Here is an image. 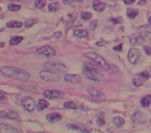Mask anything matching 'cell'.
I'll use <instances>...</instances> for the list:
<instances>
[{
	"instance_id": "6da1fadb",
	"label": "cell",
	"mask_w": 151,
	"mask_h": 133,
	"mask_svg": "<svg viewBox=\"0 0 151 133\" xmlns=\"http://www.w3.org/2000/svg\"><path fill=\"white\" fill-rule=\"evenodd\" d=\"M1 73L5 77L20 81H27L31 78L30 74L27 71L12 66L1 67Z\"/></svg>"
},
{
	"instance_id": "7a4b0ae2",
	"label": "cell",
	"mask_w": 151,
	"mask_h": 133,
	"mask_svg": "<svg viewBox=\"0 0 151 133\" xmlns=\"http://www.w3.org/2000/svg\"><path fill=\"white\" fill-rule=\"evenodd\" d=\"M83 73L87 78L95 82H101L104 79V75L101 70L90 63H85Z\"/></svg>"
},
{
	"instance_id": "3957f363",
	"label": "cell",
	"mask_w": 151,
	"mask_h": 133,
	"mask_svg": "<svg viewBox=\"0 0 151 133\" xmlns=\"http://www.w3.org/2000/svg\"><path fill=\"white\" fill-rule=\"evenodd\" d=\"M46 69L55 73H65L67 71V67L63 63L57 61H49L44 64Z\"/></svg>"
},
{
	"instance_id": "277c9868",
	"label": "cell",
	"mask_w": 151,
	"mask_h": 133,
	"mask_svg": "<svg viewBox=\"0 0 151 133\" xmlns=\"http://www.w3.org/2000/svg\"><path fill=\"white\" fill-rule=\"evenodd\" d=\"M84 56L90 59V60H93L95 63L99 64V65L103 68V69L106 70H109L110 68V66L109 65L106 61L104 59V58L102 57L100 55L96 53H86L84 54Z\"/></svg>"
},
{
	"instance_id": "5b68a950",
	"label": "cell",
	"mask_w": 151,
	"mask_h": 133,
	"mask_svg": "<svg viewBox=\"0 0 151 133\" xmlns=\"http://www.w3.org/2000/svg\"><path fill=\"white\" fill-rule=\"evenodd\" d=\"M39 75L42 80L46 82H58L61 79L60 74L47 70L41 71Z\"/></svg>"
},
{
	"instance_id": "8992f818",
	"label": "cell",
	"mask_w": 151,
	"mask_h": 133,
	"mask_svg": "<svg viewBox=\"0 0 151 133\" xmlns=\"http://www.w3.org/2000/svg\"><path fill=\"white\" fill-rule=\"evenodd\" d=\"M21 105L28 112L34 111L36 107L35 100L28 97H25L22 99Z\"/></svg>"
},
{
	"instance_id": "52a82bcc",
	"label": "cell",
	"mask_w": 151,
	"mask_h": 133,
	"mask_svg": "<svg viewBox=\"0 0 151 133\" xmlns=\"http://www.w3.org/2000/svg\"><path fill=\"white\" fill-rule=\"evenodd\" d=\"M0 117L2 119L14 120V121H20V117L17 112L12 110H4L0 112Z\"/></svg>"
},
{
	"instance_id": "ba28073f",
	"label": "cell",
	"mask_w": 151,
	"mask_h": 133,
	"mask_svg": "<svg viewBox=\"0 0 151 133\" xmlns=\"http://www.w3.org/2000/svg\"><path fill=\"white\" fill-rule=\"evenodd\" d=\"M37 53L39 54L43 55L47 57H50L54 56L56 54V51L54 49L49 45H45V46L39 48L37 50Z\"/></svg>"
},
{
	"instance_id": "9c48e42d",
	"label": "cell",
	"mask_w": 151,
	"mask_h": 133,
	"mask_svg": "<svg viewBox=\"0 0 151 133\" xmlns=\"http://www.w3.org/2000/svg\"><path fill=\"white\" fill-rule=\"evenodd\" d=\"M43 95L48 99H61L64 97V93L60 90H46L43 93Z\"/></svg>"
},
{
	"instance_id": "30bf717a",
	"label": "cell",
	"mask_w": 151,
	"mask_h": 133,
	"mask_svg": "<svg viewBox=\"0 0 151 133\" xmlns=\"http://www.w3.org/2000/svg\"><path fill=\"white\" fill-rule=\"evenodd\" d=\"M140 58V52L137 49L132 48L130 49L128 53V59L129 62L133 64H137L139 61Z\"/></svg>"
},
{
	"instance_id": "8fae6325",
	"label": "cell",
	"mask_w": 151,
	"mask_h": 133,
	"mask_svg": "<svg viewBox=\"0 0 151 133\" xmlns=\"http://www.w3.org/2000/svg\"><path fill=\"white\" fill-rule=\"evenodd\" d=\"M65 81L71 84H78L81 82V77L77 74H68L65 76Z\"/></svg>"
},
{
	"instance_id": "7c38bea8",
	"label": "cell",
	"mask_w": 151,
	"mask_h": 133,
	"mask_svg": "<svg viewBox=\"0 0 151 133\" xmlns=\"http://www.w3.org/2000/svg\"><path fill=\"white\" fill-rule=\"evenodd\" d=\"M132 121L135 124H144L146 122V117L142 113L137 112L132 117Z\"/></svg>"
},
{
	"instance_id": "4fadbf2b",
	"label": "cell",
	"mask_w": 151,
	"mask_h": 133,
	"mask_svg": "<svg viewBox=\"0 0 151 133\" xmlns=\"http://www.w3.org/2000/svg\"><path fill=\"white\" fill-rule=\"evenodd\" d=\"M93 7L95 11L97 12H101L104 10L106 5L100 0H94L93 3Z\"/></svg>"
},
{
	"instance_id": "5bb4252c",
	"label": "cell",
	"mask_w": 151,
	"mask_h": 133,
	"mask_svg": "<svg viewBox=\"0 0 151 133\" xmlns=\"http://www.w3.org/2000/svg\"><path fill=\"white\" fill-rule=\"evenodd\" d=\"M144 41L143 35H136L130 38V44L132 45H140L143 44Z\"/></svg>"
},
{
	"instance_id": "9a60e30c",
	"label": "cell",
	"mask_w": 151,
	"mask_h": 133,
	"mask_svg": "<svg viewBox=\"0 0 151 133\" xmlns=\"http://www.w3.org/2000/svg\"><path fill=\"white\" fill-rule=\"evenodd\" d=\"M48 121L51 123H54L60 121L62 119V116L58 113H51L46 117Z\"/></svg>"
},
{
	"instance_id": "2e32d148",
	"label": "cell",
	"mask_w": 151,
	"mask_h": 133,
	"mask_svg": "<svg viewBox=\"0 0 151 133\" xmlns=\"http://www.w3.org/2000/svg\"><path fill=\"white\" fill-rule=\"evenodd\" d=\"M87 91L91 97H93V98L95 99H100L103 95V93L99 90H98L94 87H89V88L87 89Z\"/></svg>"
},
{
	"instance_id": "e0dca14e",
	"label": "cell",
	"mask_w": 151,
	"mask_h": 133,
	"mask_svg": "<svg viewBox=\"0 0 151 133\" xmlns=\"http://www.w3.org/2000/svg\"><path fill=\"white\" fill-rule=\"evenodd\" d=\"M146 80L144 78L142 75H141V74L139 73L136 74V75L133 77L132 82L133 83V85L135 86H140L143 85Z\"/></svg>"
},
{
	"instance_id": "ac0fdd59",
	"label": "cell",
	"mask_w": 151,
	"mask_h": 133,
	"mask_svg": "<svg viewBox=\"0 0 151 133\" xmlns=\"http://www.w3.org/2000/svg\"><path fill=\"white\" fill-rule=\"evenodd\" d=\"M1 128L2 130L7 133H20L17 129L12 127L11 126H9L5 124H1Z\"/></svg>"
},
{
	"instance_id": "d6986e66",
	"label": "cell",
	"mask_w": 151,
	"mask_h": 133,
	"mask_svg": "<svg viewBox=\"0 0 151 133\" xmlns=\"http://www.w3.org/2000/svg\"><path fill=\"white\" fill-rule=\"evenodd\" d=\"M73 35L77 38H84L88 36V32L84 29H76L73 31Z\"/></svg>"
},
{
	"instance_id": "ffe728a7",
	"label": "cell",
	"mask_w": 151,
	"mask_h": 133,
	"mask_svg": "<svg viewBox=\"0 0 151 133\" xmlns=\"http://www.w3.org/2000/svg\"><path fill=\"white\" fill-rule=\"evenodd\" d=\"M49 105V103L46 100L44 99H40L37 101V107L39 111H43L45 109H46Z\"/></svg>"
},
{
	"instance_id": "44dd1931",
	"label": "cell",
	"mask_w": 151,
	"mask_h": 133,
	"mask_svg": "<svg viewBox=\"0 0 151 133\" xmlns=\"http://www.w3.org/2000/svg\"><path fill=\"white\" fill-rule=\"evenodd\" d=\"M151 103V95H148L145 97H144L143 98L140 100V103L143 107H148L150 105Z\"/></svg>"
},
{
	"instance_id": "7402d4cb",
	"label": "cell",
	"mask_w": 151,
	"mask_h": 133,
	"mask_svg": "<svg viewBox=\"0 0 151 133\" xmlns=\"http://www.w3.org/2000/svg\"><path fill=\"white\" fill-rule=\"evenodd\" d=\"M23 25V23L21 22L15 21V20H12L10 22H8L6 24V26L8 28H20Z\"/></svg>"
},
{
	"instance_id": "603a6c76",
	"label": "cell",
	"mask_w": 151,
	"mask_h": 133,
	"mask_svg": "<svg viewBox=\"0 0 151 133\" xmlns=\"http://www.w3.org/2000/svg\"><path fill=\"white\" fill-rule=\"evenodd\" d=\"M23 40V37L20 36H14L10 38L9 44L11 45H17L21 43Z\"/></svg>"
},
{
	"instance_id": "cb8c5ba5",
	"label": "cell",
	"mask_w": 151,
	"mask_h": 133,
	"mask_svg": "<svg viewBox=\"0 0 151 133\" xmlns=\"http://www.w3.org/2000/svg\"><path fill=\"white\" fill-rule=\"evenodd\" d=\"M139 11L137 9H129L127 11V16L130 19H133L139 15Z\"/></svg>"
},
{
	"instance_id": "d4e9b609",
	"label": "cell",
	"mask_w": 151,
	"mask_h": 133,
	"mask_svg": "<svg viewBox=\"0 0 151 133\" xmlns=\"http://www.w3.org/2000/svg\"><path fill=\"white\" fill-rule=\"evenodd\" d=\"M113 121L114 124L118 128H121L124 124V120L123 119V118L120 116H116L115 117H114Z\"/></svg>"
},
{
	"instance_id": "484cf974",
	"label": "cell",
	"mask_w": 151,
	"mask_h": 133,
	"mask_svg": "<svg viewBox=\"0 0 151 133\" xmlns=\"http://www.w3.org/2000/svg\"><path fill=\"white\" fill-rule=\"evenodd\" d=\"M49 10L52 12H55L58 11L60 9V5L57 2L51 3V4L48 5Z\"/></svg>"
},
{
	"instance_id": "4316f807",
	"label": "cell",
	"mask_w": 151,
	"mask_h": 133,
	"mask_svg": "<svg viewBox=\"0 0 151 133\" xmlns=\"http://www.w3.org/2000/svg\"><path fill=\"white\" fill-rule=\"evenodd\" d=\"M64 107L67 109H77L78 106L73 102L68 101L64 103Z\"/></svg>"
},
{
	"instance_id": "83f0119b",
	"label": "cell",
	"mask_w": 151,
	"mask_h": 133,
	"mask_svg": "<svg viewBox=\"0 0 151 133\" xmlns=\"http://www.w3.org/2000/svg\"><path fill=\"white\" fill-rule=\"evenodd\" d=\"M37 22L38 20L37 19H34V18L29 19V20H26L25 22V27L27 28H30L32 27V26H34L35 24H37Z\"/></svg>"
},
{
	"instance_id": "f1b7e54d",
	"label": "cell",
	"mask_w": 151,
	"mask_h": 133,
	"mask_svg": "<svg viewBox=\"0 0 151 133\" xmlns=\"http://www.w3.org/2000/svg\"><path fill=\"white\" fill-rule=\"evenodd\" d=\"M46 4V0H35V7L41 9Z\"/></svg>"
},
{
	"instance_id": "f546056e",
	"label": "cell",
	"mask_w": 151,
	"mask_h": 133,
	"mask_svg": "<svg viewBox=\"0 0 151 133\" xmlns=\"http://www.w3.org/2000/svg\"><path fill=\"white\" fill-rule=\"evenodd\" d=\"M97 124L100 126L104 125L105 119H104V114L103 113H101L100 114L98 115L97 119Z\"/></svg>"
},
{
	"instance_id": "4dcf8cb0",
	"label": "cell",
	"mask_w": 151,
	"mask_h": 133,
	"mask_svg": "<svg viewBox=\"0 0 151 133\" xmlns=\"http://www.w3.org/2000/svg\"><path fill=\"white\" fill-rule=\"evenodd\" d=\"M8 9L10 11H17L21 9V6L10 4L8 5Z\"/></svg>"
},
{
	"instance_id": "1f68e13d",
	"label": "cell",
	"mask_w": 151,
	"mask_h": 133,
	"mask_svg": "<svg viewBox=\"0 0 151 133\" xmlns=\"http://www.w3.org/2000/svg\"><path fill=\"white\" fill-rule=\"evenodd\" d=\"M80 18L82 20H87L92 18V14L89 12H82L80 15Z\"/></svg>"
},
{
	"instance_id": "d6a6232c",
	"label": "cell",
	"mask_w": 151,
	"mask_h": 133,
	"mask_svg": "<svg viewBox=\"0 0 151 133\" xmlns=\"http://www.w3.org/2000/svg\"><path fill=\"white\" fill-rule=\"evenodd\" d=\"M110 22L114 25L116 24H121L123 22L122 18L121 17H117V18H112L110 19Z\"/></svg>"
},
{
	"instance_id": "836d02e7",
	"label": "cell",
	"mask_w": 151,
	"mask_h": 133,
	"mask_svg": "<svg viewBox=\"0 0 151 133\" xmlns=\"http://www.w3.org/2000/svg\"><path fill=\"white\" fill-rule=\"evenodd\" d=\"M144 49L145 53L147 55H150L151 54V47L148 46V45H146V46L144 47Z\"/></svg>"
},
{
	"instance_id": "e575fe53",
	"label": "cell",
	"mask_w": 151,
	"mask_h": 133,
	"mask_svg": "<svg viewBox=\"0 0 151 133\" xmlns=\"http://www.w3.org/2000/svg\"><path fill=\"white\" fill-rule=\"evenodd\" d=\"M113 49H114V51H119V52L122 51V49H123V44H119V45H116V46L113 47Z\"/></svg>"
},
{
	"instance_id": "d590c367",
	"label": "cell",
	"mask_w": 151,
	"mask_h": 133,
	"mask_svg": "<svg viewBox=\"0 0 151 133\" xmlns=\"http://www.w3.org/2000/svg\"><path fill=\"white\" fill-rule=\"evenodd\" d=\"M123 1L125 5H130L133 4V3L135 2V0H124Z\"/></svg>"
},
{
	"instance_id": "8d00e7d4",
	"label": "cell",
	"mask_w": 151,
	"mask_h": 133,
	"mask_svg": "<svg viewBox=\"0 0 151 133\" xmlns=\"http://www.w3.org/2000/svg\"><path fill=\"white\" fill-rule=\"evenodd\" d=\"M107 44L106 42L105 41H99V42H97L96 43V45L97 46H103V45H105Z\"/></svg>"
},
{
	"instance_id": "74e56055",
	"label": "cell",
	"mask_w": 151,
	"mask_h": 133,
	"mask_svg": "<svg viewBox=\"0 0 151 133\" xmlns=\"http://www.w3.org/2000/svg\"><path fill=\"white\" fill-rule=\"evenodd\" d=\"M147 3L146 0H140V1L138 2V5H144Z\"/></svg>"
},
{
	"instance_id": "f35d334b",
	"label": "cell",
	"mask_w": 151,
	"mask_h": 133,
	"mask_svg": "<svg viewBox=\"0 0 151 133\" xmlns=\"http://www.w3.org/2000/svg\"><path fill=\"white\" fill-rule=\"evenodd\" d=\"M61 35V32H56L54 34V36L56 37H57V38L60 37Z\"/></svg>"
},
{
	"instance_id": "ab89813d",
	"label": "cell",
	"mask_w": 151,
	"mask_h": 133,
	"mask_svg": "<svg viewBox=\"0 0 151 133\" xmlns=\"http://www.w3.org/2000/svg\"><path fill=\"white\" fill-rule=\"evenodd\" d=\"M8 1H10V2H24L25 0H8Z\"/></svg>"
},
{
	"instance_id": "60d3db41",
	"label": "cell",
	"mask_w": 151,
	"mask_h": 133,
	"mask_svg": "<svg viewBox=\"0 0 151 133\" xmlns=\"http://www.w3.org/2000/svg\"><path fill=\"white\" fill-rule=\"evenodd\" d=\"M72 1H73L75 2H77V3H81L84 1V0H72Z\"/></svg>"
},
{
	"instance_id": "b9f144b4",
	"label": "cell",
	"mask_w": 151,
	"mask_h": 133,
	"mask_svg": "<svg viewBox=\"0 0 151 133\" xmlns=\"http://www.w3.org/2000/svg\"><path fill=\"white\" fill-rule=\"evenodd\" d=\"M148 22L150 24H151V17L149 18V20H148Z\"/></svg>"
},
{
	"instance_id": "7bdbcfd3",
	"label": "cell",
	"mask_w": 151,
	"mask_h": 133,
	"mask_svg": "<svg viewBox=\"0 0 151 133\" xmlns=\"http://www.w3.org/2000/svg\"><path fill=\"white\" fill-rule=\"evenodd\" d=\"M150 122H151V120H150Z\"/></svg>"
},
{
	"instance_id": "ee69618b",
	"label": "cell",
	"mask_w": 151,
	"mask_h": 133,
	"mask_svg": "<svg viewBox=\"0 0 151 133\" xmlns=\"http://www.w3.org/2000/svg\"><path fill=\"white\" fill-rule=\"evenodd\" d=\"M150 71H151V70H150Z\"/></svg>"
}]
</instances>
